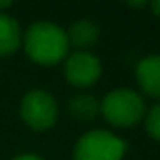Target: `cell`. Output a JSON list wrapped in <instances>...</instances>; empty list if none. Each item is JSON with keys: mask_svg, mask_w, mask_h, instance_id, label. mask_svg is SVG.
I'll return each instance as SVG.
<instances>
[{"mask_svg": "<svg viewBox=\"0 0 160 160\" xmlns=\"http://www.w3.org/2000/svg\"><path fill=\"white\" fill-rule=\"evenodd\" d=\"M23 47L32 62L53 66L68 57L70 43L64 28L49 21H38L25 30Z\"/></svg>", "mask_w": 160, "mask_h": 160, "instance_id": "6da1fadb", "label": "cell"}, {"mask_svg": "<svg viewBox=\"0 0 160 160\" xmlns=\"http://www.w3.org/2000/svg\"><path fill=\"white\" fill-rule=\"evenodd\" d=\"M100 113L104 119L119 128H128L143 121L147 108L143 98L132 89H113L106 94L100 104Z\"/></svg>", "mask_w": 160, "mask_h": 160, "instance_id": "7a4b0ae2", "label": "cell"}, {"mask_svg": "<svg viewBox=\"0 0 160 160\" xmlns=\"http://www.w3.org/2000/svg\"><path fill=\"white\" fill-rule=\"evenodd\" d=\"M126 143L108 130H91L77 139L73 160H122Z\"/></svg>", "mask_w": 160, "mask_h": 160, "instance_id": "3957f363", "label": "cell"}, {"mask_svg": "<svg viewBox=\"0 0 160 160\" xmlns=\"http://www.w3.org/2000/svg\"><path fill=\"white\" fill-rule=\"evenodd\" d=\"M21 119L27 126H30L36 132L49 130L55 126L58 117V106L53 94H49L43 89L28 91L21 100Z\"/></svg>", "mask_w": 160, "mask_h": 160, "instance_id": "277c9868", "label": "cell"}, {"mask_svg": "<svg viewBox=\"0 0 160 160\" xmlns=\"http://www.w3.org/2000/svg\"><path fill=\"white\" fill-rule=\"evenodd\" d=\"M102 73V62L91 51H75L66 57L64 75L66 81L73 87H91L94 85Z\"/></svg>", "mask_w": 160, "mask_h": 160, "instance_id": "5b68a950", "label": "cell"}, {"mask_svg": "<svg viewBox=\"0 0 160 160\" xmlns=\"http://www.w3.org/2000/svg\"><path fill=\"white\" fill-rule=\"evenodd\" d=\"M136 79L147 96L160 98V55L143 57L136 66Z\"/></svg>", "mask_w": 160, "mask_h": 160, "instance_id": "8992f818", "label": "cell"}, {"mask_svg": "<svg viewBox=\"0 0 160 160\" xmlns=\"http://www.w3.org/2000/svg\"><path fill=\"white\" fill-rule=\"evenodd\" d=\"M66 36H68V43L77 47V51H87L89 47H92L98 42L100 28L91 19H79V21L72 23Z\"/></svg>", "mask_w": 160, "mask_h": 160, "instance_id": "52a82bcc", "label": "cell"}, {"mask_svg": "<svg viewBox=\"0 0 160 160\" xmlns=\"http://www.w3.org/2000/svg\"><path fill=\"white\" fill-rule=\"evenodd\" d=\"M23 43V32L19 23L8 13H0V57L15 53Z\"/></svg>", "mask_w": 160, "mask_h": 160, "instance_id": "ba28073f", "label": "cell"}, {"mask_svg": "<svg viewBox=\"0 0 160 160\" xmlns=\"http://www.w3.org/2000/svg\"><path fill=\"white\" fill-rule=\"evenodd\" d=\"M68 109L73 119L81 122H89L100 115V102L91 94H75L73 98H70Z\"/></svg>", "mask_w": 160, "mask_h": 160, "instance_id": "9c48e42d", "label": "cell"}, {"mask_svg": "<svg viewBox=\"0 0 160 160\" xmlns=\"http://www.w3.org/2000/svg\"><path fill=\"white\" fill-rule=\"evenodd\" d=\"M143 121H145V130H147V134H149L152 139L160 141V102L154 104V106L145 113Z\"/></svg>", "mask_w": 160, "mask_h": 160, "instance_id": "30bf717a", "label": "cell"}, {"mask_svg": "<svg viewBox=\"0 0 160 160\" xmlns=\"http://www.w3.org/2000/svg\"><path fill=\"white\" fill-rule=\"evenodd\" d=\"M149 8L152 10V13L156 17H160V0H156V2H149Z\"/></svg>", "mask_w": 160, "mask_h": 160, "instance_id": "8fae6325", "label": "cell"}, {"mask_svg": "<svg viewBox=\"0 0 160 160\" xmlns=\"http://www.w3.org/2000/svg\"><path fill=\"white\" fill-rule=\"evenodd\" d=\"M13 160H43V158H40V156H36V154H21V156H17V158H13Z\"/></svg>", "mask_w": 160, "mask_h": 160, "instance_id": "7c38bea8", "label": "cell"}, {"mask_svg": "<svg viewBox=\"0 0 160 160\" xmlns=\"http://www.w3.org/2000/svg\"><path fill=\"white\" fill-rule=\"evenodd\" d=\"M12 6L10 0H0V13H4V10H8Z\"/></svg>", "mask_w": 160, "mask_h": 160, "instance_id": "4fadbf2b", "label": "cell"}, {"mask_svg": "<svg viewBox=\"0 0 160 160\" xmlns=\"http://www.w3.org/2000/svg\"><path fill=\"white\" fill-rule=\"evenodd\" d=\"M130 8H149V2H128Z\"/></svg>", "mask_w": 160, "mask_h": 160, "instance_id": "5bb4252c", "label": "cell"}]
</instances>
